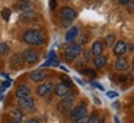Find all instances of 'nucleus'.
Segmentation results:
<instances>
[{
	"label": "nucleus",
	"instance_id": "aec40b11",
	"mask_svg": "<svg viewBox=\"0 0 134 123\" xmlns=\"http://www.w3.org/2000/svg\"><path fill=\"white\" fill-rule=\"evenodd\" d=\"M53 65H58V59L55 57V54L54 52H51L48 55V59L46 63H43V65L42 66H53Z\"/></svg>",
	"mask_w": 134,
	"mask_h": 123
},
{
	"label": "nucleus",
	"instance_id": "5701e85b",
	"mask_svg": "<svg viewBox=\"0 0 134 123\" xmlns=\"http://www.w3.org/2000/svg\"><path fill=\"white\" fill-rule=\"evenodd\" d=\"M10 16H11V10H10V9L5 8L1 10V17H3L5 21H8L9 19H10Z\"/></svg>",
	"mask_w": 134,
	"mask_h": 123
},
{
	"label": "nucleus",
	"instance_id": "2eb2a0df",
	"mask_svg": "<svg viewBox=\"0 0 134 123\" xmlns=\"http://www.w3.org/2000/svg\"><path fill=\"white\" fill-rule=\"evenodd\" d=\"M77 35H79V29H77L76 26H71L68 31H66V33H65V42H73L75 38L77 37Z\"/></svg>",
	"mask_w": 134,
	"mask_h": 123
},
{
	"label": "nucleus",
	"instance_id": "bb28decb",
	"mask_svg": "<svg viewBox=\"0 0 134 123\" xmlns=\"http://www.w3.org/2000/svg\"><path fill=\"white\" fill-rule=\"evenodd\" d=\"M127 8H128V11L129 12H134V1H129L128 4H127Z\"/></svg>",
	"mask_w": 134,
	"mask_h": 123
},
{
	"label": "nucleus",
	"instance_id": "2f4dec72",
	"mask_svg": "<svg viewBox=\"0 0 134 123\" xmlns=\"http://www.w3.org/2000/svg\"><path fill=\"white\" fill-rule=\"evenodd\" d=\"M55 6H57V1H55V0H51V1H49V8L52 9V10H54Z\"/></svg>",
	"mask_w": 134,
	"mask_h": 123
},
{
	"label": "nucleus",
	"instance_id": "b1692460",
	"mask_svg": "<svg viewBox=\"0 0 134 123\" xmlns=\"http://www.w3.org/2000/svg\"><path fill=\"white\" fill-rule=\"evenodd\" d=\"M114 36L113 35H108V36L106 37V44L107 47H113V43H114Z\"/></svg>",
	"mask_w": 134,
	"mask_h": 123
},
{
	"label": "nucleus",
	"instance_id": "6ab92c4d",
	"mask_svg": "<svg viewBox=\"0 0 134 123\" xmlns=\"http://www.w3.org/2000/svg\"><path fill=\"white\" fill-rule=\"evenodd\" d=\"M37 15L33 14V11H27V12H24L22 15L20 16V20L24 21V22H33L36 20Z\"/></svg>",
	"mask_w": 134,
	"mask_h": 123
},
{
	"label": "nucleus",
	"instance_id": "a878e982",
	"mask_svg": "<svg viewBox=\"0 0 134 123\" xmlns=\"http://www.w3.org/2000/svg\"><path fill=\"white\" fill-rule=\"evenodd\" d=\"M96 119H97V115L95 113V115H91L87 117V121H86V123H95L96 122Z\"/></svg>",
	"mask_w": 134,
	"mask_h": 123
},
{
	"label": "nucleus",
	"instance_id": "f03ea898",
	"mask_svg": "<svg viewBox=\"0 0 134 123\" xmlns=\"http://www.w3.org/2000/svg\"><path fill=\"white\" fill-rule=\"evenodd\" d=\"M76 11L70 6H63L60 9V11H59V17H60L63 26H69L73 22L74 19L76 17Z\"/></svg>",
	"mask_w": 134,
	"mask_h": 123
},
{
	"label": "nucleus",
	"instance_id": "e433bc0d",
	"mask_svg": "<svg viewBox=\"0 0 134 123\" xmlns=\"http://www.w3.org/2000/svg\"><path fill=\"white\" fill-rule=\"evenodd\" d=\"M114 123H121L119 119H118V117H114Z\"/></svg>",
	"mask_w": 134,
	"mask_h": 123
},
{
	"label": "nucleus",
	"instance_id": "ddd939ff",
	"mask_svg": "<svg viewBox=\"0 0 134 123\" xmlns=\"http://www.w3.org/2000/svg\"><path fill=\"white\" fill-rule=\"evenodd\" d=\"M127 48H128V46H127L126 42H124V41H119V42H117V43L114 44L113 53L116 54V55H118V57H121V55H123V54L127 52Z\"/></svg>",
	"mask_w": 134,
	"mask_h": 123
},
{
	"label": "nucleus",
	"instance_id": "39448f33",
	"mask_svg": "<svg viewBox=\"0 0 134 123\" xmlns=\"http://www.w3.org/2000/svg\"><path fill=\"white\" fill-rule=\"evenodd\" d=\"M35 98L30 96H26V97H21L17 98V106L20 107V110H27V111H32L35 110Z\"/></svg>",
	"mask_w": 134,
	"mask_h": 123
},
{
	"label": "nucleus",
	"instance_id": "4468645a",
	"mask_svg": "<svg viewBox=\"0 0 134 123\" xmlns=\"http://www.w3.org/2000/svg\"><path fill=\"white\" fill-rule=\"evenodd\" d=\"M30 95H31V90H30V87L27 85H19L16 91H15V96L17 98L26 97V96H30Z\"/></svg>",
	"mask_w": 134,
	"mask_h": 123
},
{
	"label": "nucleus",
	"instance_id": "393cba45",
	"mask_svg": "<svg viewBox=\"0 0 134 123\" xmlns=\"http://www.w3.org/2000/svg\"><path fill=\"white\" fill-rule=\"evenodd\" d=\"M9 85H10V81H1L0 82V92H3L4 90H6Z\"/></svg>",
	"mask_w": 134,
	"mask_h": 123
},
{
	"label": "nucleus",
	"instance_id": "f257e3e1",
	"mask_svg": "<svg viewBox=\"0 0 134 123\" xmlns=\"http://www.w3.org/2000/svg\"><path fill=\"white\" fill-rule=\"evenodd\" d=\"M22 40L30 46H42L46 42L44 35L40 30H27L22 35Z\"/></svg>",
	"mask_w": 134,
	"mask_h": 123
},
{
	"label": "nucleus",
	"instance_id": "4be33fe9",
	"mask_svg": "<svg viewBox=\"0 0 134 123\" xmlns=\"http://www.w3.org/2000/svg\"><path fill=\"white\" fill-rule=\"evenodd\" d=\"M9 51H10V47H9L8 43L1 42L0 43V55H6L9 53Z\"/></svg>",
	"mask_w": 134,
	"mask_h": 123
},
{
	"label": "nucleus",
	"instance_id": "7c9ffc66",
	"mask_svg": "<svg viewBox=\"0 0 134 123\" xmlns=\"http://www.w3.org/2000/svg\"><path fill=\"white\" fill-rule=\"evenodd\" d=\"M127 78H128L127 75H119V76H118V81H119V82H126L127 81Z\"/></svg>",
	"mask_w": 134,
	"mask_h": 123
},
{
	"label": "nucleus",
	"instance_id": "0eeeda50",
	"mask_svg": "<svg viewBox=\"0 0 134 123\" xmlns=\"http://www.w3.org/2000/svg\"><path fill=\"white\" fill-rule=\"evenodd\" d=\"M54 89V84L52 81H44L42 82L41 85L37 86V95L41 97H46L47 95H49Z\"/></svg>",
	"mask_w": 134,
	"mask_h": 123
},
{
	"label": "nucleus",
	"instance_id": "f3484780",
	"mask_svg": "<svg viewBox=\"0 0 134 123\" xmlns=\"http://www.w3.org/2000/svg\"><path fill=\"white\" fill-rule=\"evenodd\" d=\"M102 52H103V43L101 41L93 42L92 46H91V54L93 57H96V55L102 54Z\"/></svg>",
	"mask_w": 134,
	"mask_h": 123
},
{
	"label": "nucleus",
	"instance_id": "c9c22d12",
	"mask_svg": "<svg viewBox=\"0 0 134 123\" xmlns=\"http://www.w3.org/2000/svg\"><path fill=\"white\" fill-rule=\"evenodd\" d=\"M130 76H132V78L134 79V68L132 70H130Z\"/></svg>",
	"mask_w": 134,
	"mask_h": 123
},
{
	"label": "nucleus",
	"instance_id": "9d476101",
	"mask_svg": "<svg viewBox=\"0 0 134 123\" xmlns=\"http://www.w3.org/2000/svg\"><path fill=\"white\" fill-rule=\"evenodd\" d=\"M24 63H25L24 58H22V55L19 54V53L14 54V55L11 57V59H10V66H11L12 69H15V70L21 69L22 65H24Z\"/></svg>",
	"mask_w": 134,
	"mask_h": 123
},
{
	"label": "nucleus",
	"instance_id": "4c0bfd02",
	"mask_svg": "<svg viewBox=\"0 0 134 123\" xmlns=\"http://www.w3.org/2000/svg\"><path fill=\"white\" fill-rule=\"evenodd\" d=\"M20 3H30V0H19Z\"/></svg>",
	"mask_w": 134,
	"mask_h": 123
},
{
	"label": "nucleus",
	"instance_id": "f704fd0d",
	"mask_svg": "<svg viewBox=\"0 0 134 123\" xmlns=\"http://www.w3.org/2000/svg\"><path fill=\"white\" fill-rule=\"evenodd\" d=\"M129 1H132V0H118V3H119L121 5H127Z\"/></svg>",
	"mask_w": 134,
	"mask_h": 123
},
{
	"label": "nucleus",
	"instance_id": "ea45409f",
	"mask_svg": "<svg viewBox=\"0 0 134 123\" xmlns=\"http://www.w3.org/2000/svg\"><path fill=\"white\" fill-rule=\"evenodd\" d=\"M133 115H134V110H133Z\"/></svg>",
	"mask_w": 134,
	"mask_h": 123
},
{
	"label": "nucleus",
	"instance_id": "cd10ccee",
	"mask_svg": "<svg viewBox=\"0 0 134 123\" xmlns=\"http://www.w3.org/2000/svg\"><path fill=\"white\" fill-rule=\"evenodd\" d=\"M82 73H84V74H89V75H91L92 78H95V76H96V73H95L93 70H91V69H85V70H82Z\"/></svg>",
	"mask_w": 134,
	"mask_h": 123
},
{
	"label": "nucleus",
	"instance_id": "a211bd4d",
	"mask_svg": "<svg viewBox=\"0 0 134 123\" xmlns=\"http://www.w3.org/2000/svg\"><path fill=\"white\" fill-rule=\"evenodd\" d=\"M106 63H107V58L105 55H102V54L96 55V57L93 58V65L96 66V68H98V69L103 68L106 65Z\"/></svg>",
	"mask_w": 134,
	"mask_h": 123
},
{
	"label": "nucleus",
	"instance_id": "72a5a7b5",
	"mask_svg": "<svg viewBox=\"0 0 134 123\" xmlns=\"http://www.w3.org/2000/svg\"><path fill=\"white\" fill-rule=\"evenodd\" d=\"M105 122H106L105 117H97V119H96V122L95 123H105Z\"/></svg>",
	"mask_w": 134,
	"mask_h": 123
},
{
	"label": "nucleus",
	"instance_id": "412c9836",
	"mask_svg": "<svg viewBox=\"0 0 134 123\" xmlns=\"http://www.w3.org/2000/svg\"><path fill=\"white\" fill-rule=\"evenodd\" d=\"M15 8L20 11H24V12H27V11H32L33 10V5L31 3H20L17 4Z\"/></svg>",
	"mask_w": 134,
	"mask_h": 123
},
{
	"label": "nucleus",
	"instance_id": "c85d7f7f",
	"mask_svg": "<svg viewBox=\"0 0 134 123\" xmlns=\"http://www.w3.org/2000/svg\"><path fill=\"white\" fill-rule=\"evenodd\" d=\"M90 84H91V85H92V86H96V87H97L98 90H101V91H103V90H105V89H103V86H102L101 84H98V82H96V81H91V82H90Z\"/></svg>",
	"mask_w": 134,
	"mask_h": 123
},
{
	"label": "nucleus",
	"instance_id": "f8f14e48",
	"mask_svg": "<svg viewBox=\"0 0 134 123\" xmlns=\"http://www.w3.org/2000/svg\"><path fill=\"white\" fill-rule=\"evenodd\" d=\"M73 102L74 101H70V100H68V98L63 97V100L58 103V106H57L58 111L62 112V113H66V112H69L70 108H71V106H73Z\"/></svg>",
	"mask_w": 134,
	"mask_h": 123
},
{
	"label": "nucleus",
	"instance_id": "c756f323",
	"mask_svg": "<svg viewBox=\"0 0 134 123\" xmlns=\"http://www.w3.org/2000/svg\"><path fill=\"white\" fill-rule=\"evenodd\" d=\"M25 123H40V121H38L37 118H35V117H31V118L26 119V121H25Z\"/></svg>",
	"mask_w": 134,
	"mask_h": 123
},
{
	"label": "nucleus",
	"instance_id": "20e7f679",
	"mask_svg": "<svg viewBox=\"0 0 134 123\" xmlns=\"http://www.w3.org/2000/svg\"><path fill=\"white\" fill-rule=\"evenodd\" d=\"M81 53V46L80 44H70L64 52V58L66 62H71L77 58Z\"/></svg>",
	"mask_w": 134,
	"mask_h": 123
},
{
	"label": "nucleus",
	"instance_id": "473e14b6",
	"mask_svg": "<svg viewBox=\"0 0 134 123\" xmlns=\"http://www.w3.org/2000/svg\"><path fill=\"white\" fill-rule=\"evenodd\" d=\"M107 96L110 98H113V97H117L118 94L117 92H114V91H110V92H107Z\"/></svg>",
	"mask_w": 134,
	"mask_h": 123
},
{
	"label": "nucleus",
	"instance_id": "9b49d317",
	"mask_svg": "<svg viewBox=\"0 0 134 123\" xmlns=\"http://www.w3.org/2000/svg\"><path fill=\"white\" fill-rule=\"evenodd\" d=\"M24 122V113L20 108H15L10 112V123H22Z\"/></svg>",
	"mask_w": 134,
	"mask_h": 123
},
{
	"label": "nucleus",
	"instance_id": "dca6fc26",
	"mask_svg": "<svg viewBox=\"0 0 134 123\" xmlns=\"http://www.w3.org/2000/svg\"><path fill=\"white\" fill-rule=\"evenodd\" d=\"M114 68L118 71H124L129 68V63L127 60V58H118L116 60V64H114Z\"/></svg>",
	"mask_w": 134,
	"mask_h": 123
},
{
	"label": "nucleus",
	"instance_id": "58836bf2",
	"mask_svg": "<svg viewBox=\"0 0 134 123\" xmlns=\"http://www.w3.org/2000/svg\"><path fill=\"white\" fill-rule=\"evenodd\" d=\"M133 65H134V60H133Z\"/></svg>",
	"mask_w": 134,
	"mask_h": 123
},
{
	"label": "nucleus",
	"instance_id": "1a4fd4ad",
	"mask_svg": "<svg viewBox=\"0 0 134 123\" xmlns=\"http://www.w3.org/2000/svg\"><path fill=\"white\" fill-rule=\"evenodd\" d=\"M54 95L57 96V97H64L65 95L69 92V90H70V86L69 85H66L65 82H59L58 85H55L54 86Z\"/></svg>",
	"mask_w": 134,
	"mask_h": 123
},
{
	"label": "nucleus",
	"instance_id": "423d86ee",
	"mask_svg": "<svg viewBox=\"0 0 134 123\" xmlns=\"http://www.w3.org/2000/svg\"><path fill=\"white\" fill-rule=\"evenodd\" d=\"M21 55H22V58H24L25 63H27V64H35V63L40 59L38 53H37L36 51H35V49H32V48L25 49Z\"/></svg>",
	"mask_w": 134,
	"mask_h": 123
},
{
	"label": "nucleus",
	"instance_id": "7ed1b4c3",
	"mask_svg": "<svg viewBox=\"0 0 134 123\" xmlns=\"http://www.w3.org/2000/svg\"><path fill=\"white\" fill-rule=\"evenodd\" d=\"M86 113H87V110H86L85 105H77L76 107H74L73 110L70 111L69 113V119L71 121V122H77L79 119L84 118L86 116Z\"/></svg>",
	"mask_w": 134,
	"mask_h": 123
},
{
	"label": "nucleus",
	"instance_id": "6e6552de",
	"mask_svg": "<svg viewBox=\"0 0 134 123\" xmlns=\"http://www.w3.org/2000/svg\"><path fill=\"white\" fill-rule=\"evenodd\" d=\"M48 76V74L46 70H42V69H38V70H33L31 73L29 74V78L30 80L32 82H42L44 81L46 79Z\"/></svg>",
	"mask_w": 134,
	"mask_h": 123
}]
</instances>
